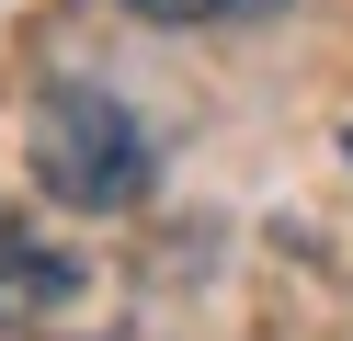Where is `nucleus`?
<instances>
[{
  "mask_svg": "<svg viewBox=\"0 0 353 341\" xmlns=\"http://www.w3.org/2000/svg\"><path fill=\"white\" fill-rule=\"evenodd\" d=\"M23 159H34V182H46L69 216H125V205L148 194V136H137V114H125L114 91H92V80H57L46 103H34Z\"/></svg>",
  "mask_w": 353,
  "mask_h": 341,
  "instance_id": "nucleus-1",
  "label": "nucleus"
},
{
  "mask_svg": "<svg viewBox=\"0 0 353 341\" xmlns=\"http://www.w3.org/2000/svg\"><path fill=\"white\" fill-rule=\"evenodd\" d=\"M80 296V273L57 262V250H34V239H0V330H34V318H57Z\"/></svg>",
  "mask_w": 353,
  "mask_h": 341,
  "instance_id": "nucleus-2",
  "label": "nucleus"
},
{
  "mask_svg": "<svg viewBox=\"0 0 353 341\" xmlns=\"http://www.w3.org/2000/svg\"><path fill=\"white\" fill-rule=\"evenodd\" d=\"M137 23H262V12H285V0H125Z\"/></svg>",
  "mask_w": 353,
  "mask_h": 341,
  "instance_id": "nucleus-3",
  "label": "nucleus"
}]
</instances>
